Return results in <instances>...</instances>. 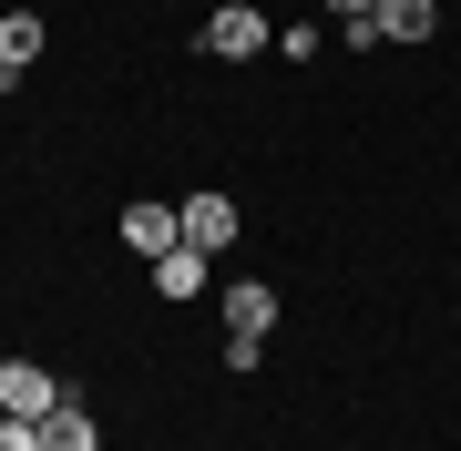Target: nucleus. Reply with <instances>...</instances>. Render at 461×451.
Masks as SVG:
<instances>
[{
    "instance_id": "f257e3e1",
    "label": "nucleus",
    "mask_w": 461,
    "mask_h": 451,
    "mask_svg": "<svg viewBox=\"0 0 461 451\" xmlns=\"http://www.w3.org/2000/svg\"><path fill=\"white\" fill-rule=\"evenodd\" d=\"M62 401H72V390L51 380L41 359H0V410H11V420H51Z\"/></svg>"
},
{
    "instance_id": "f03ea898",
    "label": "nucleus",
    "mask_w": 461,
    "mask_h": 451,
    "mask_svg": "<svg viewBox=\"0 0 461 451\" xmlns=\"http://www.w3.org/2000/svg\"><path fill=\"white\" fill-rule=\"evenodd\" d=\"M175 216H185V247H195V257H226V247H236V195H226V185L185 195Z\"/></svg>"
},
{
    "instance_id": "7ed1b4c3",
    "label": "nucleus",
    "mask_w": 461,
    "mask_h": 451,
    "mask_svg": "<svg viewBox=\"0 0 461 451\" xmlns=\"http://www.w3.org/2000/svg\"><path fill=\"white\" fill-rule=\"evenodd\" d=\"M267 41H277V32H267L247 0H226V11H215L205 32H195V51H205V62H247V51H267Z\"/></svg>"
},
{
    "instance_id": "20e7f679",
    "label": "nucleus",
    "mask_w": 461,
    "mask_h": 451,
    "mask_svg": "<svg viewBox=\"0 0 461 451\" xmlns=\"http://www.w3.org/2000/svg\"><path fill=\"white\" fill-rule=\"evenodd\" d=\"M123 247L154 267V257H175V247H185V216H175V205H154V195H133V205H123Z\"/></svg>"
},
{
    "instance_id": "39448f33",
    "label": "nucleus",
    "mask_w": 461,
    "mask_h": 451,
    "mask_svg": "<svg viewBox=\"0 0 461 451\" xmlns=\"http://www.w3.org/2000/svg\"><path fill=\"white\" fill-rule=\"evenodd\" d=\"M215 308H226V338H267V329H277V287H267V277H236Z\"/></svg>"
},
{
    "instance_id": "423d86ee",
    "label": "nucleus",
    "mask_w": 461,
    "mask_h": 451,
    "mask_svg": "<svg viewBox=\"0 0 461 451\" xmlns=\"http://www.w3.org/2000/svg\"><path fill=\"white\" fill-rule=\"evenodd\" d=\"M369 21H379V41H430L441 32V0H369Z\"/></svg>"
},
{
    "instance_id": "0eeeda50",
    "label": "nucleus",
    "mask_w": 461,
    "mask_h": 451,
    "mask_svg": "<svg viewBox=\"0 0 461 451\" xmlns=\"http://www.w3.org/2000/svg\"><path fill=\"white\" fill-rule=\"evenodd\" d=\"M41 451H103V420H93L83 401H62V410L41 420Z\"/></svg>"
},
{
    "instance_id": "6e6552de",
    "label": "nucleus",
    "mask_w": 461,
    "mask_h": 451,
    "mask_svg": "<svg viewBox=\"0 0 461 451\" xmlns=\"http://www.w3.org/2000/svg\"><path fill=\"white\" fill-rule=\"evenodd\" d=\"M32 62H41V21H32V11H11V21H0V83H21Z\"/></svg>"
},
{
    "instance_id": "1a4fd4ad",
    "label": "nucleus",
    "mask_w": 461,
    "mask_h": 451,
    "mask_svg": "<svg viewBox=\"0 0 461 451\" xmlns=\"http://www.w3.org/2000/svg\"><path fill=\"white\" fill-rule=\"evenodd\" d=\"M205 267H215V257L175 247V257H154V287H165V298H205Z\"/></svg>"
},
{
    "instance_id": "9d476101",
    "label": "nucleus",
    "mask_w": 461,
    "mask_h": 451,
    "mask_svg": "<svg viewBox=\"0 0 461 451\" xmlns=\"http://www.w3.org/2000/svg\"><path fill=\"white\" fill-rule=\"evenodd\" d=\"M0 451H41V420H11V410H0Z\"/></svg>"
},
{
    "instance_id": "9b49d317",
    "label": "nucleus",
    "mask_w": 461,
    "mask_h": 451,
    "mask_svg": "<svg viewBox=\"0 0 461 451\" xmlns=\"http://www.w3.org/2000/svg\"><path fill=\"white\" fill-rule=\"evenodd\" d=\"M329 11H339V21H359V11H369V0H329Z\"/></svg>"
}]
</instances>
